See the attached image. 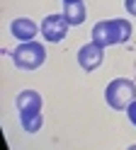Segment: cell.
Listing matches in <instances>:
<instances>
[{
	"instance_id": "1",
	"label": "cell",
	"mask_w": 136,
	"mask_h": 150,
	"mask_svg": "<svg viewBox=\"0 0 136 150\" xmlns=\"http://www.w3.org/2000/svg\"><path fill=\"white\" fill-rule=\"evenodd\" d=\"M131 22L129 20H105L92 27V41L100 44L102 49L112 44H124L131 39Z\"/></svg>"
},
{
	"instance_id": "2",
	"label": "cell",
	"mask_w": 136,
	"mask_h": 150,
	"mask_svg": "<svg viewBox=\"0 0 136 150\" xmlns=\"http://www.w3.org/2000/svg\"><path fill=\"white\" fill-rule=\"evenodd\" d=\"M105 99L107 104L117 111H126L134 102H136V85L129 78H117L112 80L105 90Z\"/></svg>"
},
{
	"instance_id": "3",
	"label": "cell",
	"mask_w": 136,
	"mask_h": 150,
	"mask_svg": "<svg viewBox=\"0 0 136 150\" xmlns=\"http://www.w3.org/2000/svg\"><path fill=\"white\" fill-rule=\"evenodd\" d=\"M12 61L22 70H34L46 61V49L39 41H19V46L12 51Z\"/></svg>"
},
{
	"instance_id": "4",
	"label": "cell",
	"mask_w": 136,
	"mask_h": 150,
	"mask_svg": "<svg viewBox=\"0 0 136 150\" xmlns=\"http://www.w3.org/2000/svg\"><path fill=\"white\" fill-rule=\"evenodd\" d=\"M68 20H66V15H49L46 20L42 22V36L46 41H61L66 39V32H68Z\"/></svg>"
},
{
	"instance_id": "5",
	"label": "cell",
	"mask_w": 136,
	"mask_h": 150,
	"mask_svg": "<svg viewBox=\"0 0 136 150\" xmlns=\"http://www.w3.org/2000/svg\"><path fill=\"white\" fill-rule=\"evenodd\" d=\"M102 61H105V49H102L100 44H95V41L80 46V51H78V63H80L83 70H95V68H100Z\"/></svg>"
},
{
	"instance_id": "6",
	"label": "cell",
	"mask_w": 136,
	"mask_h": 150,
	"mask_svg": "<svg viewBox=\"0 0 136 150\" xmlns=\"http://www.w3.org/2000/svg\"><path fill=\"white\" fill-rule=\"evenodd\" d=\"M17 109H19V116L42 114V95L34 90H22L17 95Z\"/></svg>"
},
{
	"instance_id": "7",
	"label": "cell",
	"mask_w": 136,
	"mask_h": 150,
	"mask_svg": "<svg viewBox=\"0 0 136 150\" xmlns=\"http://www.w3.org/2000/svg\"><path fill=\"white\" fill-rule=\"evenodd\" d=\"M10 32H12V36L19 39V41H34L39 27L32 20H27V17H17V20H12V24H10Z\"/></svg>"
},
{
	"instance_id": "8",
	"label": "cell",
	"mask_w": 136,
	"mask_h": 150,
	"mask_svg": "<svg viewBox=\"0 0 136 150\" xmlns=\"http://www.w3.org/2000/svg\"><path fill=\"white\" fill-rule=\"evenodd\" d=\"M66 20L68 24H83L85 22V5H83V0H78V3H66Z\"/></svg>"
},
{
	"instance_id": "9",
	"label": "cell",
	"mask_w": 136,
	"mask_h": 150,
	"mask_svg": "<svg viewBox=\"0 0 136 150\" xmlns=\"http://www.w3.org/2000/svg\"><path fill=\"white\" fill-rule=\"evenodd\" d=\"M19 119H22V128L27 133H37V131L42 128V124H44L42 114H29V116H19Z\"/></svg>"
},
{
	"instance_id": "10",
	"label": "cell",
	"mask_w": 136,
	"mask_h": 150,
	"mask_svg": "<svg viewBox=\"0 0 136 150\" xmlns=\"http://www.w3.org/2000/svg\"><path fill=\"white\" fill-rule=\"evenodd\" d=\"M126 116H129V121L136 126V102H134V104H131L129 109H126Z\"/></svg>"
},
{
	"instance_id": "11",
	"label": "cell",
	"mask_w": 136,
	"mask_h": 150,
	"mask_svg": "<svg viewBox=\"0 0 136 150\" xmlns=\"http://www.w3.org/2000/svg\"><path fill=\"white\" fill-rule=\"evenodd\" d=\"M124 5H126V10H129V15L136 17V0H124Z\"/></svg>"
},
{
	"instance_id": "12",
	"label": "cell",
	"mask_w": 136,
	"mask_h": 150,
	"mask_svg": "<svg viewBox=\"0 0 136 150\" xmlns=\"http://www.w3.org/2000/svg\"><path fill=\"white\" fill-rule=\"evenodd\" d=\"M126 150H136V143H134V145H129V148H126Z\"/></svg>"
},
{
	"instance_id": "13",
	"label": "cell",
	"mask_w": 136,
	"mask_h": 150,
	"mask_svg": "<svg viewBox=\"0 0 136 150\" xmlns=\"http://www.w3.org/2000/svg\"><path fill=\"white\" fill-rule=\"evenodd\" d=\"M63 3H78V0H63Z\"/></svg>"
}]
</instances>
